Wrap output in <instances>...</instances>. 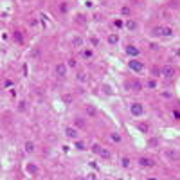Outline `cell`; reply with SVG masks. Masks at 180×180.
I'll list each match as a JSON object with an SVG mask.
<instances>
[{
    "label": "cell",
    "instance_id": "obj_1",
    "mask_svg": "<svg viewBox=\"0 0 180 180\" xmlns=\"http://www.w3.org/2000/svg\"><path fill=\"white\" fill-rule=\"evenodd\" d=\"M92 151H94L96 155H99L101 159H106V160L112 159V151L106 150V148H103V146H99V144H94V146H92Z\"/></svg>",
    "mask_w": 180,
    "mask_h": 180
},
{
    "label": "cell",
    "instance_id": "obj_2",
    "mask_svg": "<svg viewBox=\"0 0 180 180\" xmlns=\"http://www.w3.org/2000/svg\"><path fill=\"white\" fill-rule=\"evenodd\" d=\"M124 88H126V90H132V92H141V90H144V85H142L139 79H130V81L124 83Z\"/></svg>",
    "mask_w": 180,
    "mask_h": 180
},
{
    "label": "cell",
    "instance_id": "obj_3",
    "mask_svg": "<svg viewBox=\"0 0 180 180\" xmlns=\"http://www.w3.org/2000/svg\"><path fill=\"white\" fill-rule=\"evenodd\" d=\"M160 76L166 78V79H173V78L177 76V69H175L173 65H164V67L160 69Z\"/></svg>",
    "mask_w": 180,
    "mask_h": 180
},
{
    "label": "cell",
    "instance_id": "obj_4",
    "mask_svg": "<svg viewBox=\"0 0 180 180\" xmlns=\"http://www.w3.org/2000/svg\"><path fill=\"white\" fill-rule=\"evenodd\" d=\"M164 157H166L169 162H178L180 160V151L175 150V148H168V150L164 151Z\"/></svg>",
    "mask_w": 180,
    "mask_h": 180
},
{
    "label": "cell",
    "instance_id": "obj_5",
    "mask_svg": "<svg viewBox=\"0 0 180 180\" xmlns=\"http://www.w3.org/2000/svg\"><path fill=\"white\" fill-rule=\"evenodd\" d=\"M130 114L133 117H142L144 115V105L142 103H133L130 105Z\"/></svg>",
    "mask_w": 180,
    "mask_h": 180
},
{
    "label": "cell",
    "instance_id": "obj_6",
    "mask_svg": "<svg viewBox=\"0 0 180 180\" xmlns=\"http://www.w3.org/2000/svg\"><path fill=\"white\" fill-rule=\"evenodd\" d=\"M128 67H130V70H133V72H142V70H144V63L139 61L137 58H130Z\"/></svg>",
    "mask_w": 180,
    "mask_h": 180
},
{
    "label": "cell",
    "instance_id": "obj_7",
    "mask_svg": "<svg viewBox=\"0 0 180 180\" xmlns=\"http://www.w3.org/2000/svg\"><path fill=\"white\" fill-rule=\"evenodd\" d=\"M54 72H56V76H58L59 79H63V78L67 76V65H65V63H58L56 69H54Z\"/></svg>",
    "mask_w": 180,
    "mask_h": 180
},
{
    "label": "cell",
    "instance_id": "obj_8",
    "mask_svg": "<svg viewBox=\"0 0 180 180\" xmlns=\"http://www.w3.org/2000/svg\"><path fill=\"white\" fill-rule=\"evenodd\" d=\"M139 166H141V168H153L155 162H153V159H150V157H141V159H139Z\"/></svg>",
    "mask_w": 180,
    "mask_h": 180
},
{
    "label": "cell",
    "instance_id": "obj_9",
    "mask_svg": "<svg viewBox=\"0 0 180 180\" xmlns=\"http://www.w3.org/2000/svg\"><path fill=\"white\" fill-rule=\"evenodd\" d=\"M126 54H128L130 58H137V56L141 54V49L135 47V45H128V47H126Z\"/></svg>",
    "mask_w": 180,
    "mask_h": 180
},
{
    "label": "cell",
    "instance_id": "obj_10",
    "mask_svg": "<svg viewBox=\"0 0 180 180\" xmlns=\"http://www.w3.org/2000/svg\"><path fill=\"white\" fill-rule=\"evenodd\" d=\"M65 135H67L69 139H74V141L79 137V133H78V130H76L74 126H67V128H65Z\"/></svg>",
    "mask_w": 180,
    "mask_h": 180
},
{
    "label": "cell",
    "instance_id": "obj_11",
    "mask_svg": "<svg viewBox=\"0 0 180 180\" xmlns=\"http://www.w3.org/2000/svg\"><path fill=\"white\" fill-rule=\"evenodd\" d=\"M70 43H72V47H74V49H81V47H83V43H85V40H83L81 36H74Z\"/></svg>",
    "mask_w": 180,
    "mask_h": 180
},
{
    "label": "cell",
    "instance_id": "obj_12",
    "mask_svg": "<svg viewBox=\"0 0 180 180\" xmlns=\"http://www.w3.org/2000/svg\"><path fill=\"white\" fill-rule=\"evenodd\" d=\"M25 171H27L29 175H36V173H38V166L32 164V162H29V164H25Z\"/></svg>",
    "mask_w": 180,
    "mask_h": 180
},
{
    "label": "cell",
    "instance_id": "obj_13",
    "mask_svg": "<svg viewBox=\"0 0 180 180\" xmlns=\"http://www.w3.org/2000/svg\"><path fill=\"white\" fill-rule=\"evenodd\" d=\"M117 43H119V34L117 32L108 34V45H117Z\"/></svg>",
    "mask_w": 180,
    "mask_h": 180
},
{
    "label": "cell",
    "instance_id": "obj_14",
    "mask_svg": "<svg viewBox=\"0 0 180 180\" xmlns=\"http://www.w3.org/2000/svg\"><path fill=\"white\" fill-rule=\"evenodd\" d=\"M81 58H83V59L94 58V50H92V49H81Z\"/></svg>",
    "mask_w": 180,
    "mask_h": 180
},
{
    "label": "cell",
    "instance_id": "obj_15",
    "mask_svg": "<svg viewBox=\"0 0 180 180\" xmlns=\"http://www.w3.org/2000/svg\"><path fill=\"white\" fill-rule=\"evenodd\" d=\"M124 25H126V29H128V31H135V29L139 27V25H137V22H135V20H132V18H128Z\"/></svg>",
    "mask_w": 180,
    "mask_h": 180
},
{
    "label": "cell",
    "instance_id": "obj_16",
    "mask_svg": "<svg viewBox=\"0 0 180 180\" xmlns=\"http://www.w3.org/2000/svg\"><path fill=\"white\" fill-rule=\"evenodd\" d=\"M23 148H25V151H27V153H34V151H36V146H34V142H32V141H27V142L23 144Z\"/></svg>",
    "mask_w": 180,
    "mask_h": 180
},
{
    "label": "cell",
    "instance_id": "obj_17",
    "mask_svg": "<svg viewBox=\"0 0 180 180\" xmlns=\"http://www.w3.org/2000/svg\"><path fill=\"white\" fill-rule=\"evenodd\" d=\"M110 141L119 144V142L123 141V137H121V133H117V132H112V133H110Z\"/></svg>",
    "mask_w": 180,
    "mask_h": 180
},
{
    "label": "cell",
    "instance_id": "obj_18",
    "mask_svg": "<svg viewBox=\"0 0 180 180\" xmlns=\"http://www.w3.org/2000/svg\"><path fill=\"white\" fill-rule=\"evenodd\" d=\"M13 40H14L16 43H23V36L20 34V31H14V32H13Z\"/></svg>",
    "mask_w": 180,
    "mask_h": 180
},
{
    "label": "cell",
    "instance_id": "obj_19",
    "mask_svg": "<svg viewBox=\"0 0 180 180\" xmlns=\"http://www.w3.org/2000/svg\"><path fill=\"white\" fill-rule=\"evenodd\" d=\"M87 115H90V117H96V115H97V110H96L92 105H87Z\"/></svg>",
    "mask_w": 180,
    "mask_h": 180
},
{
    "label": "cell",
    "instance_id": "obj_20",
    "mask_svg": "<svg viewBox=\"0 0 180 180\" xmlns=\"http://www.w3.org/2000/svg\"><path fill=\"white\" fill-rule=\"evenodd\" d=\"M162 36H173V29H171V27H164V25H162Z\"/></svg>",
    "mask_w": 180,
    "mask_h": 180
},
{
    "label": "cell",
    "instance_id": "obj_21",
    "mask_svg": "<svg viewBox=\"0 0 180 180\" xmlns=\"http://www.w3.org/2000/svg\"><path fill=\"white\" fill-rule=\"evenodd\" d=\"M78 81H79V83H87V81H88L87 74H85V72H78Z\"/></svg>",
    "mask_w": 180,
    "mask_h": 180
},
{
    "label": "cell",
    "instance_id": "obj_22",
    "mask_svg": "<svg viewBox=\"0 0 180 180\" xmlns=\"http://www.w3.org/2000/svg\"><path fill=\"white\" fill-rule=\"evenodd\" d=\"M121 166H123V168H130V166H132V160H130L128 157H123V159H121Z\"/></svg>",
    "mask_w": 180,
    "mask_h": 180
},
{
    "label": "cell",
    "instance_id": "obj_23",
    "mask_svg": "<svg viewBox=\"0 0 180 180\" xmlns=\"http://www.w3.org/2000/svg\"><path fill=\"white\" fill-rule=\"evenodd\" d=\"M137 128H139V130H141V132H144V133H146V132H148V130H150V126H148V124H146V123H139V124H137Z\"/></svg>",
    "mask_w": 180,
    "mask_h": 180
},
{
    "label": "cell",
    "instance_id": "obj_24",
    "mask_svg": "<svg viewBox=\"0 0 180 180\" xmlns=\"http://www.w3.org/2000/svg\"><path fill=\"white\" fill-rule=\"evenodd\" d=\"M148 146H150V148H157V146H159V139H150V141H148Z\"/></svg>",
    "mask_w": 180,
    "mask_h": 180
},
{
    "label": "cell",
    "instance_id": "obj_25",
    "mask_svg": "<svg viewBox=\"0 0 180 180\" xmlns=\"http://www.w3.org/2000/svg\"><path fill=\"white\" fill-rule=\"evenodd\" d=\"M121 13H123V14H124V16H130V14H132V9H130V7H128V5H124V7H123V9H121Z\"/></svg>",
    "mask_w": 180,
    "mask_h": 180
},
{
    "label": "cell",
    "instance_id": "obj_26",
    "mask_svg": "<svg viewBox=\"0 0 180 180\" xmlns=\"http://www.w3.org/2000/svg\"><path fill=\"white\" fill-rule=\"evenodd\" d=\"M153 34H155V36H162V25L153 27Z\"/></svg>",
    "mask_w": 180,
    "mask_h": 180
},
{
    "label": "cell",
    "instance_id": "obj_27",
    "mask_svg": "<svg viewBox=\"0 0 180 180\" xmlns=\"http://www.w3.org/2000/svg\"><path fill=\"white\" fill-rule=\"evenodd\" d=\"M151 74H153L155 78H159V76H160V69H159V67H153V69H151Z\"/></svg>",
    "mask_w": 180,
    "mask_h": 180
},
{
    "label": "cell",
    "instance_id": "obj_28",
    "mask_svg": "<svg viewBox=\"0 0 180 180\" xmlns=\"http://www.w3.org/2000/svg\"><path fill=\"white\" fill-rule=\"evenodd\" d=\"M146 87H148V88H157V83H155L153 79H150V81L146 83Z\"/></svg>",
    "mask_w": 180,
    "mask_h": 180
},
{
    "label": "cell",
    "instance_id": "obj_29",
    "mask_svg": "<svg viewBox=\"0 0 180 180\" xmlns=\"http://www.w3.org/2000/svg\"><path fill=\"white\" fill-rule=\"evenodd\" d=\"M76 148H78V150H87L85 142H81V141H78V142H76Z\"/></svg>",
    "mask_w": 180,
    "mask_h": 180
},
{
    "label": "cell",
    "instance_id": "obj_30",
    "mask_svg": "<svg viewBox=\"0 0 180 180\" xmlns=\"http://www.w3.org/2000/svg\"><path fill=\"white\" fill-rule=\"evenodd\" d=\"M67 67H72V69H74V67H76V59H74V58H70V59L67 61Z\"/></svg>",
    "mask_w": 180,
    "mask_h": 180
},
{
    "label": "cell",
    "instance_id": "obj_31",
    "mask_svg": "<svg viewBox=\"0 0 180 180\" xmlns=\"http://www.w3.org/2000/svg\"><path fill=\"white\" fill-rule=\"evenodd\" d=\"M171 115H173L175 119H180V112H178V110H173V112H171Z\"/></svg>",
    "mask_w": 180,
    "mask_h": 180
},
{
    "label": "cell",
    "instance_id": "obj_32",
    "mask_svg": "<svg viewBox=\"0 0 180 180\" xmlns=\"http://www.w3.org/2000/svg\"><path fill=\"white\" fill-rule=\"evenodd\" d=\"M169 5H171V7H175V9H178V2H177V0H171V2H169Z\"/></svg>",
    "mask_w": 180,
    "mask_h": 180
},
{
    "label": "cell",
    "instance_id": "obj_33",
    "mask_svg": "<svg viewBox=\"0 0 180 180\" xmlns=\"http://www.w3.org/2000/svg\"><path fill=\"white\" fill-rule=\"evenodd\" d=\"M76 124H78V126H83L85 123H83V119H81V117H76Z\"/></svg>",
    "mask_w": 180,
    "mask_h": 180
},
{
    "label": "cell",
    "instance_id": "obj_34",
    "mask_svg": "<svg viewBox=\"0 0 180 180\" xmlns=\"http://www.w3.org/2000/svg\"><path fill=\"white\" fill-rule=\"evenodd\" d=\"M114 27H123V22H121V20H115V22H114Z\"/></svg>",
    "mask_w": 180,
    "mask_h": 180
},
{
    "label": "cell",
    "instance_id": "obj_35",
    "mask_svg": "<svg viewBox=\"0 0 180 180\" xmlns=\"http://www.w3.org/2000/svg\"><path fill=\"white\" fill-rule=\"evenodd\" d=\"M18 110H20V112H23V110H25V103H23V101H20V106H18Z\"/></svg>",
    "mask_w": 180,
    "mask_h": 180
},
{
    "label": "cell",
    "instance_id": "obj_36",
    "mask_svg": "<svg viewBox=\"0 0 180 180\" xmlns=\"http://www.w3.org/2000/svg\"><path fill=\"white\" fill-rule=\"evenodd\" d=\"M173 52H175V56H177V58H180V47H175V49H173Z\"/></svg>",
    "mask_w": 180,
    "mask_h": 180
},
{
    "label": "cell",
    "instance_id": "obj_37",
    "mask_svg": "<svg viewBox=\"0 0 180 180\" xmlns=\"http://www.w3.org/2000/svg\"><path fill=\"white\" fill-rule=\"evenodd\" d=\"M67 9H69V7H67V4L63 2V4H61V13H67Z\"/></svg>",
    "mask_w": 180,
    "mask_h": 180
},
{
    "label": "cell",
    "instance_id": "obj_38",
    "mask_svg": "<svg viewBox=\"0 0 180 180\" xmlns=\"http://www.w3.org/2000/svg\"><path fill=\"white\" fill-rule=\"evenodd\" d=\"M87 180H97V178H96V175H94V173H90V175H87Z\"/></svg>",
    "mask_w": 180,
    "mask_h": 180
},
{
    "label": "cell",
    "instance_id": "obj_39",
    "mask_svg": "<svg viewBox=\"0 0 180 180\" xmlns=\"http://www.w3.org/2000/svg\"><path fill=\"white\" fill-rule=\"evenodd\" d=\"M150 47H151V50H157V49H159V45H157V43H150Z\"/></svg>",
    "mask_w": 180,
    "mask_h": 180
},
{
    "label": "cell",
    "instance_id": "obj_40",
    "mask_svg": "<svg viewBox=\"0 0 180 180\" xmlns=\"http://www.w3.org/2000/svg\"><path fill=\"white\" fill-rule=\"evenodd\" d=\"M70 99H72L70 96H63V101H65V103H70Z\"/></svg>",
    "mask_w": 180,
    "mask_h": 180
},
{
    "label": "cell",
    "instance_id": "obj_41",
    "mask_svg": "<svg viewBox=\"0 0 180 180\" xmlns=\"http://www.w3.org/2000/svg\"><path fill=\"white\" fill-rule=\"evenodd\" d=\"M74 180H87V177H76Z\"/></svg>",
    "mask_w": 180,
    "mask_h": 180
},
{
    "label": "cell",
    "instance_id": "obj_42",
    "mask_svg": "<svg viewBox=\"0 0 180 180\" xmlns=\"http://www.w3.org/2000/svg\"><path fill=\"white\" fill-rule=\"evenodd\" d=\"M146 180H157V178H155V177H148Z\"/></svg>",
    "mask_w": 180,
    "mask_h": 180
},
{
    "label": "cell",
    "instance_id": "obj_43",
    "mask_svg": "<svg viewBox=\"0 0 180 180\" xmlns=\"http://www.w3.org/2000/svg\"><path fill=\"white\" fill-rule=\"evenodd\" d=\"M105 180H108V178H105Z\"/></svg>",
    "mask_w": 180,
    "mask_h": 180
}]
</instances>
